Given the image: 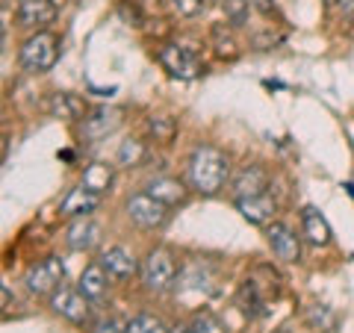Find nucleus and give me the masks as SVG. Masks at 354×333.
<instances>
[{
	"mask_svg": "<svg viewBox=\"0 0 354 333\" xmlns=\"http://www.w3.org/2000/svg\"><path fill=\"white\" fill-rule=\"evenodd\" d=\"M186 171H189V186L198 195H218L225 189L227 177H230V162L227 157L213 145H198L189 153V162H186Z\"/></svg>",
	"mask_w": 354,
	"mask_h": 333,
	"instance_id": "nucleus-1",
	"label": "nucleus"
},
{
	"mask_svg": "<svg viewBox=\"0 0 354 333\" xmlns=\"http://www.w3.org/2000/svg\"><path fill=\"white\" fill-rule=\"evenodd\" d=\"M57 59H59V39L48 30H36L18 50L21 68L30 71V74L50 71L53 65H57Z\"/></svg>",
	"mask_w": 354,
	"mask_h": 333,
	"instance_id": "nucleus-2",
	"label": "nucleus"
},
{
	"mask_svg": "<svg viewBox=\"0 0 354 333\" xmlns=\"http://www.w3.org/2000/svg\"><path fill=\"white\" fill-rule=\"evenodd\" d=\"M142 283H145L148 292H169L171 286H177V263L171 257L169 248H153L145 260H142Z\"/></svg>",
	"mask_w": 354,
	"mask_h": 333,
	"instance_id": "nucleus-3",
	"label": "nucleus"
},
{
	"mask_svg": "<svg viewBox=\"0 0 354 333\" xmlns=\"http://www.w3.org/2000/svg\"><path fill=\"white\" fill-rule=\"evenodd\" d=\"M157 59L165 71L177 80H195L201 74V59L192 48H183V44H162L157 50Z\"/></svg>",
	"mask_w": 354,
	"mask_h": 333,
	"instance_id": "nucleus-4",
	"label": "nucleus"
},
{
	"mask_svg": "<svg viewBox=\"0 0 354 333\" xmlns=\"http://www.w3.org/2000/svg\"><path fill=\"white\" fill-rule=\"evenodd\" d=\"M65 277V265L59 257H44L39 263H32L30 269L24 272V283L32 295H50L53 289L62 286Z\"/></svg>",
	"mask_w": 354,
	"mask_h": 333,
	"instance_id": "nucleus-5",
	"label": "nucleus"
},
{
	"mask_svg": "<svg viewBox=\"0 0 354 333\" xmlns=\"http://www.w3.org/2000/svg\"><path fill=\"white\" fill-rule=\"evenodd\" d=\"M127 216H130L133 225L142 227V230H157L169 221V207L148 192H139L127 201Z\"/></svg>",
	"mask_w": 354,
	"mask_h": 333,
	"instance_id": "nucleus-6",
	"label": "nucleus"
},
{
	"mask_svg": "<svg viewBox=\"0 0 354 333\" xmlns=\"http://www.w3.org/2000/svg\"><path fill=\"white\" fill-rule=\"evenodd\" d=\"M50 310L57 316L68 318L71 325H88V318H92L88 298L80 289H71V286H59V289L50 292Z\"/></svg>",
	"mask_w": 354,
	"mask_h": 333,
	"instance_id": "nucleus-7",
	"label": "nucleus"
},
{
	"mask_svg": "<svg viewBox=\"0 0 354 333\" xmlns=\"http://www.w3.org/2000/svg\"><path fill=\"white\" fill-rule=\"evenodd\" d=\"M266 239H269V248L281 263L301 260V239H298L295 230H290L283 221H272V225L266 227Z\"/></svg>",
	"mask_w": 354,
	"mask_h": 333,
	"instance_id": "nucleus-8",
	"label": "nucleus"
},
{
	"mask_svg": "<svg viewBox=\"0 0 354 333\" xmlns=\"http://www.w3.org/2000/svg\"><path fill=\"white\" fill-rule=\"evenodd\" d=\"M121 127V109L113 106H101V109H92L86 118H83V127H80V136L86 142H101L106 136Z\"/></svg>",
	"mask_w": 354,
	"mask_h": 333,
	"instance_id": "nucleus-9",
	"label": "nucleus"
},
{
	"mask_svg": "<svg viewBox=\"0 0 354 333\" xmlns=\"http://www.w3.org/2000/svg\"><path fill=\"white\" fill-rule=\"evenodd\" d=\"M18 27L24 30H44L57 18V6L53 0H18Z\"/></svg>",
	"mask_w": 354,
	"mask_h": 333,
	"instance_id": "nucleus-10",
	"label": "nucleus"
},
{
	"mask_svg": "<svg viewBox=\"0 0 354 333\" xmlns=\"http://www.w3.org/2000/svg\"><path fill=\"white\" fill-rule=\"evenodd\" d=\"M236 209L248 225L269 227L274 221V213H278V204H274V198L263 192V195H251V198H236Z\"/></svg>",
	"mask_w": 354,
	"mask_h": 333,
	"instance_id": "nucleus-11",
	"label": "nucleus"
},
{
	"mask_svg": "<svg viewBox=\"0 0 354 333\" xmlns=\"http://www.w3.org/2000/svg\"><path fill=\"white\" fill-rule=\"evenodd\" d=\"M106 269V274L113 277V280H127V277L136 274L142 265L136 263V257L127 251V248H121V245H113V248H106L101 254V260H97Z\"/></svg>",
	"mask_w": 354,
	"mask_h": 333,
	"instance_id": "nucleus-12",
	"label": "nucleus"
},
{
	"mask_svg": "<svg viewBox=\"0 0 354 333\" xmlns=\"http://www.w3.org/2000/svg\"><path fill=\"white\" fill-rule=\"evenodd\" d=\"M97 207H101V192H92V189H86L80 183L77 189H71V192L65 195V201L59 204V213L65 218H80V216L95 213Z\"/></svg>",
	"mask_w": 354,
	"mask_h": 333,
	"instance_id": "nucleus-13",
	"label": "nucleus"
},
{
	"mask_svg": "<svg viewBox=\"0 0 354 333\" xmlns=\"http://www.w3.org/2000/svg\"><path fill=\"white\" fill-rule=\"evenodd\" d=\"M65 242H68V248H74V251H92L97 242H101V225L92 221L88 216L74 218L68 225V233H65Z\"/></svg>",
	"mask_w": 354,
	"mask_h": 333,
	"instance_id": "nucleus-14",
	"label": "nucleus"
},
{
	"mask_svg": "<svg viewBox=\"0 0 354 333\" xmlns=\"http://www.w3.org/2000/svg\"><path fill=\"white\" fill-rule=\"evenodd\" d=\"M77 289H80L88 301H104L106 298V289H109V274L101 263H92L86 265L80 280H77Z\"/></svg>",
	"mask_w": 354,
	"mask_h": 333,
	"instance_id": "nucleus-15",
	"label": "nucleus"
},
{
	"mask_svg": "<svg viewBox=\"0 0 354 333\" xmlns=\"http://www.w3.org/2000/svg\"><path fill=\"white\" fill-rule=\"evenodd\" d=\"M269 189V171L263 165H245L236 177H234V192L236 198H251V195H263Z\"/></svg>",
	"mask_w": 354,
	"mask_h": 333,
	"instance_id": "nucleus-16",
	"label": "nucleus"
},
{
	"mask_svg": "<svg viewBox=\"0 0 354 333\" xmlns=\"http://www.w3.org/2000/svg\"><path fill=\"white\" fill-rule=\"evenodd\" d=\"M301 233H304V239L310 242V245H316V248H325L330 242V227H328L325 216L319 213L316 207L301 209Z\"/></svg>",
	"mask_w": 354,
	"mask_h": 333,
	"instance_id": "nucleus-17",
	"label": "nucleus"
},
{
	"mask_svg": "<svg viewBox=\"0 0 354 333\" xmlns=\"http://www.w3.org/2000/svg\"><path fill=\"white\" fill-rule=\"evenodd\" d=\"M236 307H239L248 318H260V316L266 313V295H263V286L254 280V277H248V280L236 289Z\"/></svg>",
	"mask_w": 354,
	"mask_h": 333,
	"instance_id": "nucleus-18",
	"label": "nucleus"
},
{
	"mask_svg": "<svg viewBox=\"0 0 354 333\" xmlns=\"http://www.w3.org/2000/svg\"><path fill=\"white\" fill-rule=\"evenodd\" d=\"M48 113L62 121H77V118H86V104L83 97H77L71 92H57L48 101Z\"/></svg>",
	"mask_w": 354,
	"mask_h": 333,
	"instance_id": "nucleus-19",
	"label": "nucleus"
},
{
	"mask_svg": "<svg viewBox=\"0 0 354 333\" xmlns=\"http://www.w3.org/2000/svg\"><path fill=\"white\" fill-rule=\"evenodd\" d=\"M145 192L153 195L157 201H162L165 207H174V204L186 201V186L180 180H174V177H153V180H148Z\"/></svg>",
	"mask_w": 354,
	"mask_h": 333,
	"instance_id": "nucleus-20",
	"label": "nucleus"
},
{
	"mask_svg": "<svg viewBox=\"0 0 354 333\" xmlns=\"http://www.w3.org/2000/svg\"><path fill=\"white\" fill-rule=\"evenodd\" d=\"M86 189H92V192H106L109 183H113V165L106 162H92L88 169L83 171V180H80Z\"/></svg>",
	"mask_w": 354,
	"mask_h": 333,
	"instance_id": "nucleus-21",
	"label": "nucleus"
},
{
	"mask_svg": "<svg viewBox=\"0 0 354 333\" xmlns=\"http://www.w3.org/2000/svg\"><path fill=\"white\" fill-rule=\"evenodd\" d=\"M207 283H209V272H207V265H201V263H189L180 274H177V289L201 292V289H207Z\"/></svg>",
	"mask_w": 354,
	"mask_h": 333,
	"instance_id": "nucleus-22",
	"label": "nucleus"
},
{
	"mask_svg": "<svg viewBox=\"0 0 354 333\" xmlns=\"http://www.w3.org/2000/svg\"><path fill=\"white\" fill-rule=\"evenodd\" d=\"M304 318H307L310 327H316V330H322V333H330V330L337 327L334 310L325 307V304H310V307L304 310Z\"/></svg>",
	"mask_w": 354,
	"mask_h": 333,
	"instance_id": "nucleus-23",
	"label": "nucleus"
},
{
	"mask_svg": "<svg viewBox=\"0 0 354 333\" xmlns=\"http://www.w3.org/2000/svg\"><path fill=\"white\" fill-rule=\"evenodd\" d=\"M251 0H221V12L230 27H245L251 15Z\"/></svg>",
	"mask_w": 354,
	"mask_h": 333,
	"instance_id": "nucleus-24",
	"label": "nucleus"
},
{
	"mask_svg": "<svg viewBox=\"0 0 354 333\" xmlns=\"http://www.w3.org/2000/svg\"><path fill=\"white\" fill-rule=\"evenodd\" d=\"M209 36H213V48H216V53H218L221 59H236L239 57V48H236L234 36H230V32L221 27V24H216Z\"/></svg>",
	"mask_w": 354,
	"mask_h": 333,
	"instance_id": "nucleus-25",
	"label": "nucleus"
},
{
	"mask_svg": "<svg viewBox=\"0 0 354 333\" xmlns=\"http://www.w3.org/2000/svg\"><path fill=\"white\" fill-rule=\"evenodd\" d=\"M148 133L153 136V142H171L177 136V124H174V118L169 115H151L148 118Z\"/></svg>",
	"mask_w": 354,
	"mask_h": 333,
	"instance_id": "nucleus-26",
	"label": "nucleus"
},
{
	"mask_svg": "<svg viewBox=\"0 0 354 333\" xmlns=\"http://www.w3.org/2000/svg\"><path fill=\"white\" fill-rule=\"evenodd\" d=\"M127 333H171V330L165 327L157 316L139 313V316H133V318L127 321Z\"/></svg>",
	"mask_w": 354,
	"mask_h": 333,
	"instance_id": "nucleus-27",
	"label": "nucleus"
},
{
	"mask_svg": "<svg viewBox=\"0 0 354 333\" xmlns=\"http://www.w3.org/2000/svg\"><path fill=\"white\" fill-rule=\"evenodd\" d=\"M189 333H225V325H221V321L209 313V310H201V313L192 318Z\"/></svg>",
	"mask_w": 354,
	"mask_h": 333,
	"instance_id": "nucleus-28",
	"label": "nucleus"
},
{
	"mask_svg": "<svg viewBox=\"0 0 354 333\" xmlns=\"http://www.w3.org/2000/svg\"><path fill=\"white\" fill-rule=\"evenodd\" d=\"M145 160V145H142L139 139H127L124 145L118 148V162L121 165H139Z\"/></svg>",
	"mask_w": 354,
	"mask_h": 333,
	"instance_id": "nucleus-29",
	"label": "nucleus"
},
{
	"mask_svg": "<svg viewBox=\"0 0 354 333\" xmlns=\"http://www.w3.org/2000/svg\"><path fill=\"white\" fill-rule=\"evenodd\" d=\"M118 15L127 21V24H133V27H142V21H145V15L139 12V6L133 3V0H121L118 3Z\"/></svg>",
	"mask_w": 354,
	"mask_h": 333,
	"instance_id": "nucleus-30",
	"label": "nucleus"
},
{
	"mask_svg": "<svg viewBox=\"0 0 354 333\" xmlns=\"http://www.w3.org/2000/svg\"><path fill=\"white\" fill-rule=\"evenodd\" d=\"M171 6L177 9V15H183V18H195L204 12V0H171Z\"/></svg>",
	"mask_w": 354,
	"mask_h": 333,
	"instance_id": "nucleus-31",
	"label": "nucleus"
},
{
	"mask_svg": "<svg viewBox=\"0 0 354 333\" xmlns=\"http://www.w3.org/2000/svg\"><path fill=\"white\" fill-rule=\"evenodd\" d=\"M95 333H127V325H118L115 318H106L95 327Z\"/></svg>",
	"mask_w": 354,
	"mask_h": 333,
	"instance_id": "nucleus-32",
	"label": "nucleus"
},
{
	"mask_svg": "<svg viewBox=\"0 0 354 333\" xmlns=\"http://www.w3.org/2000/svg\"><path fill=\"white\" fill-rule=\"evenodd\" d=\"M251 6L257 9L260 15H266V18H269V15H278V6H274V0H251Z\"/></svg>",
	"mask_w": 354,
	"mask_h": 333,
	"instance_id": "nucleus-33",
	"label": "nucleus"
},
{
	"mask_svg": "<svg viewBox=\"0 0 354 333\" xmlns=\"http://www.w3.org/2000/svg\"><path fill=\"white\" fill-rule=\"evenodd\" d=\"M337 3H339V9L346 15H354V0H337Z\"/></svg>",
	"mask_w": 354,
	"mask_h": 333,
	"instance_id": "nucleus-34",
	"label": "nucleus"
},
{
	"mask_svg": "<svg viewBox=\"0 0 354 333\" xmlns=\"http://www.w3.org/2000/svg\"><path fill=\"white\" fill-rule=\"evenodd\" d=\"M171 333H189V327H174Z\"/></svg>",
	"mask_w": 354,
	"mask_h": 333,
	"instance_id": "nucleus-35",
	"label": "nucleus"
},
{
	"mask_svg": "<svg viewBox=\"0 0 354 333\" xmlns=\"http://www.w3.org/2000/svg\"><path fill=\"white\" fill-rule=\"evenodd\" d=\"M274 333H290V327H281V330H274Z\"/></svg>",
	"mask_w": 354,
	"mask_h": 333,
	"instance_id": "nucleus-36",
	"label": "nucleus"
}]
</instances>
